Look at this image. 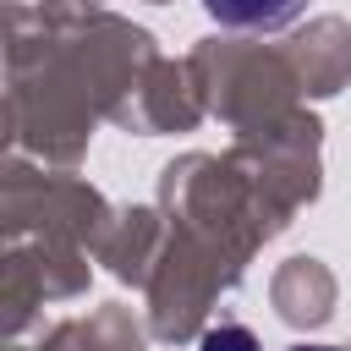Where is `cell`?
Listing matches in <instances>:
<instances>
[{
  "mask_svg": "<svg viewBox=\"0 0 351 351\" xmlns=\"http://www.w3.org/2000/svg\"><path fill=\"white\" fill-rule=\"evenodd\" d=\"M203 351H258V340H252L247 329L225 324V329H208V335H203Z\"/></svg>",
  "mask_w": 351,
  "mask_h": 351,
  "instance_id": "2",
  "label": "cell"
},
{
  "mask_svg": "<svg viewBox=\"0 0 351 351\" xmlns=\"http://www.w3.org/2000/svg\"><path fill=\"white\" fill-rule=\"evenodd\" d=\"M291 351H335V346H291Z\"/></svg>",
  "mask_w": 351,
  "mask_h": 351,
  "instance_id": "3",
  "label": "cell"
},
{
  "mask_svg": "<svg viewBox=\"0 0 351 351\" xmlns=\"http://www.w3.org/2000/svg\"><path fill=\"white\" fill-rule=\"evenodd\" d=\"M203 5L225 27H285L307 0H203Z\"/></svg>",
  "mask_w": 351,
  "mask_h": 351,
  "instance_id": "1",
  "label": "cell"
}]
</instances>
